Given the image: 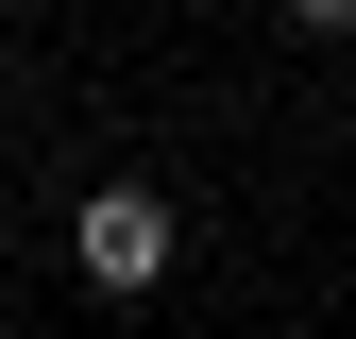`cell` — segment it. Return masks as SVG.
<instances>
[{
	"label": "cell",
	"instance_id": "cell-2",
	"mask_svg": "<svg viewBox=\"0 0 356 339\" xmlns=\"http://www.w3.org/2000/svg\"><path fill=\"white\" fill-rule=\"evenodd\" d=\"M289 34H305V51H339V34H356V0H289Z\"/></svg>",
	"mask_w": 356,
	"mask_h": 339
},
{
	"label": "cell",
	"instance_id": "cell-1",
	"mask_svg": "<svg viewBox=\"0 0 356 339\" xmlns=\"http://www.w3.org/2000/svg\"><path fill=\"white\" fill-rule=\"evenodd\" d=\"M170 254H187V221H170V187H85V221H68V272L102 288V306H136V288H170Z\"/></svg>",
	"mask_w": 356,
	"mask_h": 339
}]
</instances>
